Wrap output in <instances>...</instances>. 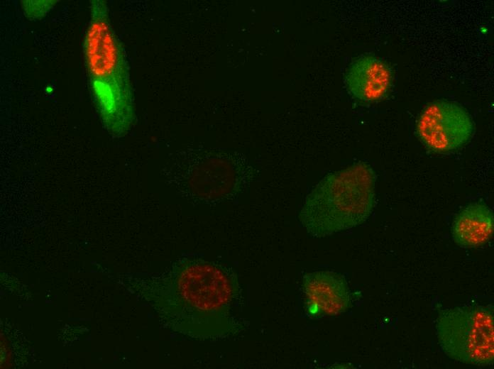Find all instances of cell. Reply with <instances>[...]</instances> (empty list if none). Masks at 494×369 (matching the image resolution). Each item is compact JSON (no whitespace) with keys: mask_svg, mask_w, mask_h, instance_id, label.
I'll use <instances>...</instances> for the list:
<instances>
[{"mask_svg":"<svg viewBox=\"0 0 494 369\" xmlns=\"http://www.w3.org/2000/svg\"><path fill=\"white\" fill-rule=\"evenodd\" d=\"M307 314L312 318L334 316L351 305V292L345 278L330 271L307 273L302 278Z\"/></svg>","mask_w":494,"mask_h":369,"instance_id":"cell-7","label":"cell"},{"mask_svg":"<svg viewBox=\"0 0 494 369\" xmlns=\"http://www.w3.org/2000/svg\"><path fill=\"white\" fill-rule=\"evenodd\" d=\"M417 133L423 144L437 153H446L465 145L471 138L473 123L466 110L446 100L429 103L420 114Z\"/></svg>","mask_w":494,"mask_h":369,"instance_id":"cell-6","label":"cell"},{"mask_svg":"<svg viewBox=\"0 0 494 369\" xmlns=\"http://www.w3.org/2000/svg\"><path fill=\"white\" fill-rule=\"evenodd\" d=\"M376 175L358 162L329 173L312 189L299 213L307 232L321 238L362 224L375 204Z\"/></svg>","mask_w":494,"mask_h":369,"instance_id":"cell-2","label":"cell"},{"mask_svg":"<svg viewBox=\"0 0 494 369\" xmlns=\"http://www.w3.org/2000/svg\"><path fill=\"white\" fill-rule=\"evenodd\" d=\"M83 51L101 122L111 134L123 136L135 119L132 87L124 48L111 26L105 1H91Z\"/></svg>","mask_w":494,"mask_h":369,"instance_id":"cell-1","label":"cell"},{"mask_svg":"<svg viewBox=\"0 0 494 369\" xmlns=\"http://www.w3.org/2000/svg\"><path fill=\"white\" fill-rule=\"evenodd\" d=\"M494 228L493 211L483 202L472 203L455 216L452 236L462 248H476L491 237Z\"/></svg>","mask_w":494,"mask_h":369,"instance_id":"cell-9","label":"cell"},{"mask_svg":"<svg viewBox=\"0 0 494 369\" xmlns=\"http://www.w3.org/2000/svg\"><path fill=\"white\" fill-rule=\"evenodd\" d=\"M175 302L180 313L202 320L226 312L234 284L228 270L199 257H184L173 265Z\"/></svg>","mask_w":494,"mask_h":369,"instance_id":"cell-5","label":"cell"},{"mask_svg":"<svg viewBox=\"0 0 494 369\" xmlns=\"http://www.w3.org/2000/svg\"><path fill=\"white\" fill-rule=\"evenodd\" d=\"M45 90H46V92H47V93H51V92H53V88H52L51 87L48 86V87L45 88Z\"/></svg>","mask_w":494,"mask_h":369,"instance_id":"cell-11","label":"cell"},{"mask_svg":"<svg viewBox=\"0 0 494 369\" xmlns=\"http://www.w3.org/2000/svg\"><path fill=\"white\" fill-rule=\"evenodd\" d=\"M256 175L254 169L241 158L197 150L182 155L165 173L177 193L204 204L234 199L251 184Z\"/></svg>","mask_w":494,"mask_h":369,"instance_id":"cell-3","label":"cell"},{"mask_svg":"<svg viewBox=\"0 0 494 369\" xmlns=\"http://www.w3.org/2000/svg\"><path fill=\"white\" fill-rule=\"evenodd\" d=\"M435 329L441 351L451 359L477 367L493 365V306L470 304L439 309Z\"/></svg>","mask_w":494,"mask_h":369,"instance_id":"cell-4","label":"cell"},{"mask_svg":"<svg viewBox=\"0 0 494 369\" xmlns=\"http://www.w3.org/2000/svg\"><path fill=\"white\" fill-rule=\"evenodd\" d=\"M392 82L393 72L388 65L370 55L355 60L345 74V84L350 94L365 103L384 99Z\"/></svg>","mask_w":494,"mask_h":369,"instance_id":"cell-8","label":"cell"},{"mask_svg":"<svg viewBox=\"0 0 494 369\" xmlns=\"http://www.w3.org/2000/svg\"><path fill=\"white\" fill-rule=\"evenodd\" d=\"M56 1H21L25 15L30 19H40L45 16Z\"/></svg>","mask_w":494,"mask_h":369,"instance_id":"cell-10","label":"cell"}]
</instances>
